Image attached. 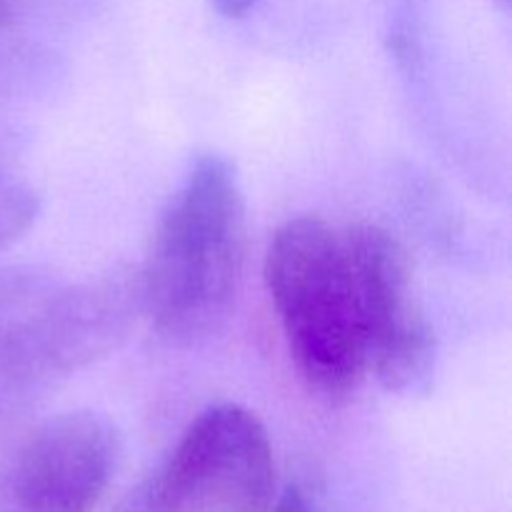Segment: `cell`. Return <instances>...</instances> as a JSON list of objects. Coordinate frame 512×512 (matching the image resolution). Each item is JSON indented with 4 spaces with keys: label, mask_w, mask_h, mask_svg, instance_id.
I'll return each mask as SVG.
<instances>
[{
    "label": "cell",
    "mask_w": 512,
    "mask_h": 512,
    "mask_svg": "<svg viewBox=\"0 0 512 512\" xmlns=\"http://www.w3.org/2000/svg\"><path fill=\"white\" fill-rule=\"evenodd\" d=\"M248 220L230 160L205 153L170 198L140 278V308L160 338L190 345L223 328L240 293Z\"/></svg>",
    "instance_id": "1"
},
{
    "label": "cell",
    "mask_w": 512,
    "mask_h": 512,
    "mask_svg": "<svg viewBox=\"0 0 512 512\" xmlns=\"http://www.w3.org/2000/svg\"><path fill=\"white\" fill-rule=\"evenodd\" d=\"M265 283L305 385L323 398H348L368 373L343 230L310 215L288 220L270 240Z\"/></svg>",
    "instance_id": "2"
},
{
    "label": "cell",
    "mask_w": 512,
    "mask_h": 512,
    "mask_svg": "<svg viewBox=\"0 0 512 512\" xmlns=\"http://www.w3.org/2000/svg\"><path fill=\"white\" fill-rule=\"evenodd\" d=\"M138 305V285L103 278L0 315V448L50 390L118 348Z\"/></svg>",
    "instance_id": "3"
},
{
    "label": "cell",
    "mask_w": 512,
    "mask_h": 512,
    "mask_svg": "<svg viewBox=\"0 0 512 512\" xmlns=\"http://www.w3.org/2000/svg\"><path fill=\"white\" fill-rule=\"evenodd\" d=\"M275 458L255 413L215 405L190 423L143 495V512H273Z\"/></svg>",
    "instance_id": "4"
},
{
    "label": "cell",
    "mask_w": 512,
    "mask_h": 512,
    "mask_svg": "<svg viewBox=\"0 0 512 512\" xmlns=\"http://www.w3.org/2000/svg\"><path fill=\"white\" fill-rule=\"evenodd\" d=\"M363 330L365 373L390 393H418L435 373V333L413 285L408 253L378 225L345 228Z\"/></svg>",
    "instance_id": "5"
},
{
    "label": "cell",
    "mask_w": 512,
    "mask_h": 512,
    "mask_svg": "<svg viewBox=\"0 0 512 512\" xmlns=\"http://www.w3.org/2000/svg\"><path fill=\"white\" fill-rule=\"evenodd\" d=\"M118 460V433L103 415L43 420L0 448V512H93Z\"/></svg>",
    "instance_id": "6"
},
{
    "label": "cell",
    "mask_w": 512,
    "mask_h": 512,
    "mask_svg": "<svg viewBox=\"0 0 512 512\" xmlns=\"http://www.w3.org/2000/svg\"><path fill=\"white\" fill-rule=\"evenodd\" d=\"M38 218V195L15 175L0 170V253L23 238Z\"/></svg>",
    "instance_id": "7"
},
{
    "label": "cell",
    "mask_w": 512,
    "mask_h": 512,
    "mask_svg": "<svg viewBox=\"0 0 512 512\" xmlns=\"http://www.w3.org/2000/svg\"><path fill=\"white\" fill-rule=\"evenodd\" d=\"M273 512H330L315 498L313 493L303 488H288L278 500H275Z\"/></svg>",
    "instance_id": "8"
},
{
    "label": "cell",
    "mask_w": 512,
    "mask_h": 512,
    "mask_svg": "<svg viewBox=\"0 0 512 512\" xmlns=\"http://www.w3.org/2000/svg\"><path fill=\"white\" fill-rule=\"evenodd\" d=\"M210 5H213L215 10H218L223 18H243V15H248L250 10L258 5V0H210Z\"/></svg>",
    "instance_id": "9"
},
{
    "label": "cell",
    "mask_w": 512,
    "mask_h": 512,
    "mask_svg": "<svg viewBox=\"0 0 512 512\" xmlns=\"http://www.w3.org/2000/svg\"><path fill=\"white\" fill-rule=\"evenodd\" d=\"M15 20V5L13 0H0V33L8 30Z\"/></svg>",
    "instance_id": "10"
}]
</instances>
